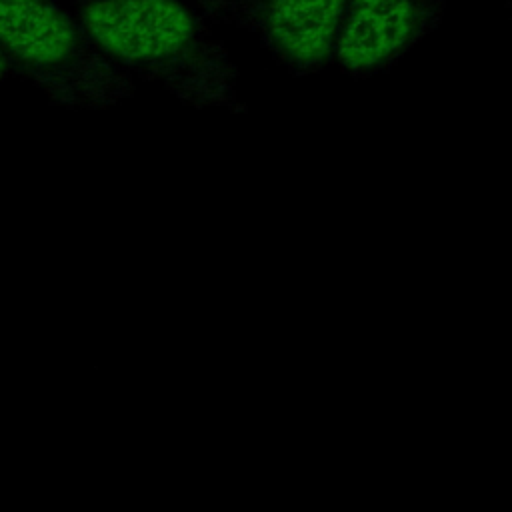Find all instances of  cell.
<instances>
[{
  "mask_svg": "<svg viewBox=\"0 0 512 512\" xmlns=\"http://www.w3.org/2000/svg\"><path fill=\"white\" fill-rule=\"evenodd\" d=\"M92 42L124 72L198 104H228L236 70L188 0H72Z\"/></svg>",
  "mask_w": 512,
  "mask_h": 512,
  "instance_id": "obj_1",
  "label": "cell"
},
{
  "mask_svg": "<svg viewBox=\"0 0 512 512\" xmlns=\"http://www.w3.org/2000/svg\"><path fill=\"white\" fill-rule=\"evenodd\" d=\"M0 52L10 72L68 106H108L134 86L56 0H0Z\"/></svg>",
  "mask_w": 512,
  "mask_h": 512,
  "instance_id": "obj_2",
  "label": "cell"
},
{
  "mask_svg": "<svg viewBox=\"0 0 512 512\" xmlns=\"http://www.w3.org/2000/svg\"><path fill=\"white\" fill-rule=\"evenodd\" d=\"M444 8L446 0H346L332 56L352 76L382 72L438 28Z\"/></svg>",
  "mask_w": 512,
  "mask_h": 512,
  "instance_id": "obj_3",
  "label": "cell"
},
{
  "mask_svg": "<svg viewBox=\"0 0 512 512\" xmlns=\"http://www.w3.org/2000/svg\"><path fill=\"white\" fill-rule=\"evenodd\" d=\"M206 18L216 22H228V0H188Z\"/></svg>",
  "mask_w": 512,
  "mask_h": 512,
  "instance_id": "obj_5",
  "label": "cell"
},
{
  "mask_svg": "<svg viewBox=\"0 0 512 512\" xmlns=\"http://www.w3.org/2000/svg\"><path fill=\"white\" fill-rule=\"evenodd\" d=\"M10 72V66H8V62H6V58H4V54L0 52V80L6 76Z\"/></svg>",
  "mask_w": 512,
  "mask_h": 512,
  "instance_id": "obj_6",
  "label": "cell"
},
{
  "mask_svg": "<svg viewBox=\"0 0 512 512\" xmlns=\"http://www.w3.org/2000/svg\"><path fill=\"white\" fill-rule=\"evenodd\" d=\"M346 0H228V22L252 32L286 68L306 74L334 52Z\"/></svg>",
  "mask_w": 512,
  "mask_h": 512,
  "instance_id": "obj_4",
  "label": "cell"
}]
</instances>
